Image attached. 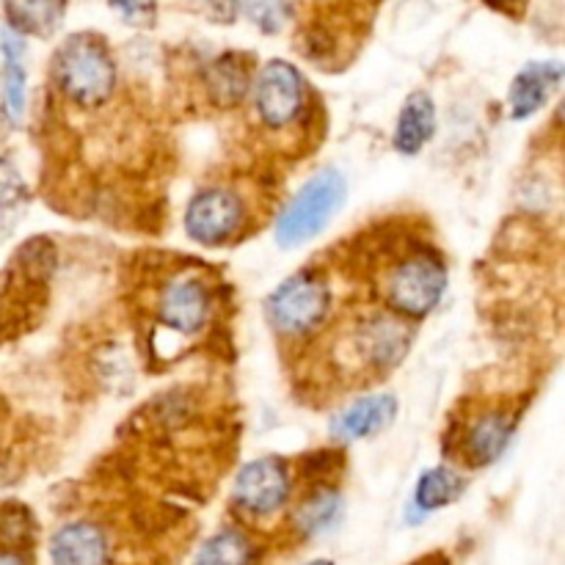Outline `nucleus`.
Masks as SVG:
<instances>
[{
  "label": "nucleus",
  "instance_id": "obj_2",
  "mask_svg": "<svg viewBox=\"0 0 565 565\" xmlns=\"http://www.w3.org/2000/svg\"><path fill=\"white\" fill-rule=\"evenodd\" d=\"M345 193V177L337 169H323L309 177L298 188L296 196L287 202V207L281 210L279 221H276V241H279V246L296 248L318 237L331 224L337 210L342 207Z\"/></svg>",
  "mask_w": 565,
  "mask_h": 565
},
{
  "label": "nucleus",
  "instance_id": "obj_6",
  "mask_svg": "<svg viewBox=\"0 0 565 565\" xmlns=\"http://www.w3.org/2000/svg\"><path fill=\"white\" fill-rule=\"evenodd\" d=\"M252 88L254 110H257L259 121L270 130H285L301 116L307 86H303L301 72L290 61H268L254 77Z\"/></svg>",
  "mask_w": 565,
  "mask_h": 565
},
{
  "label": "nucleus",
  "instance_id": "obj_11",
  "mask_svg": "<svg viewBox=\"0 0 565 565\" xmlns=\"http://www.w3.org/2000/svg\"><path fill=\"white\" fill-rule=\"evenodd\" d=\"M561 61H530L524 70H519V75L511 83V92H508V105H511L513 119L524 121L539 114L550 103L552 94L561 88Z\"/></svg>",
  "mask_w": 565,
  "mask_h": 565
},
{
  "label": "nucleus",
  "instance_id": "obj_16",
  "mask_svg": "<svg viewBox=\"0 0 565 565\" xmlns=\"http://www.w3.org/2000/svg\"><path fill=\"white\" fill-rule=\"evenodd\" d=\"M463 489H467V480L452 467L425 469L419 475L417 486H414L412 508H408V511H414V519H408V522H417V519L428 516V513L452 505L463 494Z\"/></svg>",
  "mask_w": 565,
  "mask_h": 565
},
{
  "label": "nucleus",
  "instance_id": "obj_20",
  "mask_svg": "<svg viewBox=\"0 0 565 565\" xmlns=\"http://www.w3.org/2000/svg\"><path fill=\"white\" fill-rule=\"evenodd\" d=\"M257 563V550L254 541L243 530L226 527L218 530L213 539L202 544L191 565H254Z\"/></svg>",
  "mask_w": 565,
  "mask_h": 565
},
{
  "label": "nucleus",
  "instance_id": "obj_26",
  "mask_svg": "<svg viewBox=\"0 0 565 565\" xmlns=\"http://www.w3.org/2000/svg\"><path fill=\"white\" fill-rule=\"evenodd\" d=\"M414 565H447V561H445V555H428Z\"/></svg>",
  "mask_w": 565,
  "mask_h": 565
},
{
  "label": "nucleus",
  "instance_id": "obj_12",
  "mask_svg": "<svg viewBox=\"0 0 565 565\" xmlns=\"http://www.w3.org/2000/svg\"><path fill=\"white\" fill-rule=\"evenodd\" d=\"M397 412V401L386 392H379V395H367L353 401L351 406L342 408L334 419H331V436L337 441H351L359 439H370V436L381 434L386 425L392 423Z\"/></svg>",
  "mask_w": 565,
  "mask_h": 565
},
{
  "label": "nucleus",
  "instance_id": "obj_17",
  "mask_svg": "<svg viewBox=\"0 0 565 565\" xmlns=\"http://www.w3.org/2000/svg\"><path fill=\"white\" fill-rule=\"evenodd\" d=\"M0 53H3V103L9 121H20L25 114V92H28V72H25V42L9 25L3 28L0 36Z\"/></svg>",
  "mask_w": 565,
  "mask_h": 565
},
{
  "label": "nucleus",
  "instance_id": "obj_18",
  "mask_svg": "<svg viewBox=\"0 0 565 565\" xmlns=\"http://www.w3.org/2000/svg\"><path fill=\"white\" fill-rule=\"evenodd\" d=\"M64 17V0H6V20L20 36H50Z\"/></svg>",
  "mask_w": 565,
  "mask_h": 565
},
{
  "label": "nucleus",
  "instance_id": "obj_7",
  "mask_svg": "<svg viewBox=\"0 0 565 565\" xmlns=\"http://www.w3.org/2000/svg\"><path fill=\"white\" fill-rule=\"evenodd\" d=\"M292 491L290 469L281 458L265 456L248 461L232 486V502L252 519H268L287 505Z\"/></svg>",
  "mask_w": 565,
  "mask_h": 565
},
{
  "label": "nucleus",
  "instance_id": "obj_9",
  "mask_svg": "<svg viewBox=\"0 0 565 565\" xmlns=\"http://www.w3.org/2000/svg\"><path fill=\"white\" fill-rule=\"evenodd\" d=\"M412 329H408L406 320L395 318V315H373V318L364 320L356 331V348L362 353L364 364L379 373L384 370L397 367L403 362V356L412 348Z\"/></svg>",
  "mask_w": 565,
  "mask_h": 565
},
{
  "label": "nucleus",
  "instance_id": "obj_21",
  "mask_svg": "<svg viewBox=\"0 0 565 565\" xmlns=\"http://www.w3.org/2000/svg\"><path fill=\"white\" fill-rule=\"evenodd\" d=\"M28 207V185L9 158H0V241L17 230Z\"/></svg>",
  "mask_w": 565,
  "mask_h": 565
},
{
  "label": "nucleus",
  "instance_id": "obj_3",
  "mask_svg": "<svg viewBox=\"0 0 565 565\" xmlns=\"http://www.w3.org/2000/svg\"><path fill=\"white\" fill-rule=\"evenodd\" d=\"M331 292L323 276L303 274L290 276L281 281L265 301V315L268 323L285 337H303L318 329L329 315Z\"/></svg>",
  "mask_w": 565,
  "mask_h": 565
},
{
  "label": "nucleus",
  "instance_id": "obj_25",
  "mask_svg": "<svg viewBox=\"0 0 565 565\" xmlns=\"http://www.w3.org/2000/svg\"><path fill=\"white\" fill-rule=\"evenodd\" d=\"M6 125H9V114H6L3 88H0V136H3V132H6Z\"/></svg>",
  "mask_w": 565,
  "mask_h": 565
},
{
  "label": "nucleus",
  "instance_id": "obj_5",
  "mask_svg": "<svg viewBox=\"0 0 565 565\" xmlns=\"http://www.w3.org/2000/svg\"><path fill=\"white\" fill-rule=\"evenodd\" d=\"M213 309V292L207 281L196 274H180L160 290L158 318H154V340L185 342L207 326Z\"/></svg>",
  "mask_w": 565,
  "mask_h": 565
},
{
  "label": "nucleus",
  "instance_id": "obj_15",
  "mask_svg": "<svg viewBox=\"0 0 565 565\" xmlns=\"http://www.w3.org/2000/svg\"><path fill=\"white\" fill-rule=\"evenodd\" d=\"M342 494L331 486H318L309 491L292 511V527L301 539H318V535L331 533L342 519Z\"/></svg>",
  "mask_w": 565,
  "mask_h": 565
},
{
  "label": "nucleus",
  "instance_id": "obj_1",
  "mask_svg": "<svg viewBox=\"0 0 565 565\" xmlns=\"http://www.w3.org/2000/svg\"><path fill=\"white\" fill-rule=\"evenodd\" d=\"M53 81L77 108H99L116 88V61L94 33L64 39L53 55Z\"/></svg>",
  "mask_w": 565,
  "mask_h": 565
},
{
  "label": "nucleus",
  "instance_id": "obj_10",
  "mask_svg": "<svg viewBox=\"0 0 565 565\" xmlns=\"http://www.w3.org/2000/svg\"><path fill=\"white\" fill-rule=\"evenodd\" d=\"M50 557L53 565H110L114 544L103 524L77 519L55 530L50 539Z\"/></svg>",
  "mask_w": 565,
  "mask_h": 565
},
{
  "label": "nucleus",
  "instance_id": "obj_4",
  "mask_svg": "<svg viewBox=\"0 0 565 565\" xmlns=\"http://www.w3.org/2000/svg\"><path fill=\"white\" fill-rule=\"evenodd\" d=\"M447 290V270L434 254H412L386 276V303L403 318H425Z\"/></svg>",
  "mask_w": 565,
  "mask_h": 565
},
{
  "label": "nucleus",
  "instance_id": "obj_19",
  "mask_svg": "<svg viewBox=\"0 0 565 565\" xmlns=\"http://www.w3.org/2000/svg\"><path fill=\"white\" fill-rule=\"evenodd\" d=\"M204 83L210 88V97L221 105V108H232V105L243 103L248 86H252V75H248L246 64L237 55H221L207 66Z\"/></svg>",
  "mask_w": 565,
  "mask_h": 565
},
{
  "label": "nucleus",
  "instance_id": "obj_24",
  "mask_svg": "<svg viewBox=\"0 0 565 565\" xmlns=\"http://www.w3.org/2000/svg\"><path fill=\"white\" fill-rule=\"evenodd\" d=\"M0 565H28V561L20 555V552L6 546V550H0Z\"/></svg>",
  "mask_w": 565,
  "mask_h": 565
},
{
  "label": "nucleus",
  "instance_id": "obj_8",
  "mask_svg": "<svg viewBox=\"0 0 565 565\" xmlns=\"http://www.w3.org/2000/svg\"><path fill=\"white\" fill-rule=\"evenodd\" d=\"M243 202L226 188L199 191L185 207V232L199 246H221L241 232Z\"/></svg>",
  "mask_w": 565,
  "mask_h": 565
},
{
  "label": "nucleus",
  "instance_id": "obj_27",
  "mask_svg": "<svg viewBox=\"0 0 565 565\" xmlns=\"http://www.w3.org/2000/svg\"><path fill=\"white\" fill-rule=\"evenodd\" d=\"M307 565H334L331 561H323V557H320V561H312V563H307Z\"/></svg>",
  "mask_w": 565,
  "mask_h": 565
},
{
  "label": "nucleus",
  "instance_id": "obj_13",
  "mask_svg": "<svg viewBox=\"0 0 565 565\" xmlns=\"http://www.w3.org/2000/svg\"><path fill=\"white\" fill-rule=\"evenodd\" d=\"M516 430V419L505 412H483L467 425L461 436V452L472 467H489L508 450Z\"/></svg>",
  "mask_w": 565,
  "mask_h": 565
},
{
  "label": "nucleus",
  "instance_id": "obj_14",
  "mask_svg": "<svg viewBox=\"0 0 565 565\" xmlns=\"http://www.w3.org/2000/svg\"><path fill=\"white\" fill-rule=\"evenodd\" d=\"M436 132V103L428 92L408 94L403 103L401 116H397L395 136L392 143L401 154H417L423 152L425 143L434 138Z\"/></svg>",
  "mask_w": 565,
  "mask_h": 565
},
{
  "label": "nucleus",
  "instance_id": "obj_22",
  "mask_svg": "<svg viewBox=\"0 0 565 565\" xmlns=\"http://www.w3.org/2000/svg\"><path fill=\"white\" fill-rule=\"evenodd\" d=\"M241 9L259 31L279 33L290 22V0H241Z\"/></svg>",
  "mask_w": 565,
  "mask_h": 565
},
{
  "label": "nucleus",
  "instance_id": "obj_23",
  "mask_svg": "<svg viewBox=\"0 0 565 565\" xmlns=\"http://www.w3.org/2000/svg\"><path fill=\"white\" fill-rule=\"evenodd\" d=\"M110 9H114L127 25H138V28L152 25L154 14H158L154 0H110Z\"/></svg>",
  "mask_w": 565,
  "mask_h": 565
}]
</instances>
